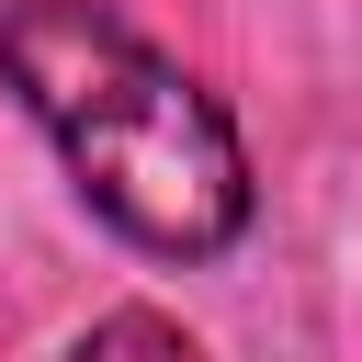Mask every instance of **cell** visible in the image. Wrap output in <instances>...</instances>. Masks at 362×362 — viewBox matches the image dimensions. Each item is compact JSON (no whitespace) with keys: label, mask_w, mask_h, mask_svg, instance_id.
<instances>
[{"label":"cell","mask_w":362,"mask_h":362,"mask_svg":"<svg viewBox=\"0 0 362 362\" xmlns=\"http://www.w3.org/2000/svg\"><path fill=\"white\" fill-rule=\"evenodd\" d=\"M0 68L57 136L68 181L90 192L102 226H124L158 260H215L249 226V158L238 124L192 68H170L136 23L102 0H11L0 11Z\"/></svg>","instance_id":"obj_1"},{"label":"cell","mask_w":362,"mask_h":362,"mask_svg":"<svg viewBox=\"0 0 362 362\" xmlns=\"http://www.w3.org/2000/svg\"><path fill=\"white\" fill-rule=\"evenodd\" d=\"M68 362H204V339L170 328V317H147V305H124V317H102Z\"/></svg>","instance_id":"obj_2"}]
</instances>
